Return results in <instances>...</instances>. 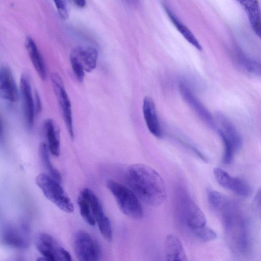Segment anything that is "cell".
I'll return each mask as SVG.
<instances>
[{
	"mask_svg": "<svg viewBox=\"0 0 261 261\" xmlns=\"http://www.w3.org/2000/svg\"><path fill=\"white\" fill-rule=\"evenodd\" d=\"M125 178L130 188L147 205L156 206L166 200L165 181L152 167L142 164L131 165L126 170Z\"/></svg>",
	"mask_w": 261,
	"mask_h": 261,
	"instance_id": "obj_1",
	"label": "cell"
},
{
	"mask_svg": "<svg viewBox=\"0 0 261 261\" xmlns=\"http://www.w3.org/2000/svg\"><path fill=\"white\" fill-rule=\"evenodd\" d=\"M221 213L224 229L230 241L238 250L245 252L248 249V239L246 222L239 208L227 199L218 212Z\"/></svg>",
	"mask_w": 261,
	"mask_h": 261,
	"instance_id": "obj_2",
	"label": "cell"
},
{
	"mask_svg": "<svg viewBox=\"0 0 261 261\" xmlns=\"http://www.w3.org/2000/svg\"><path fill=\"white\" fill-rule=\"evenodd\" d=\"M107 186L124 214L134 219L142 218L143 211L139 198L130 188L110 179L107 181Z\"/></svg>",
	"mask_w": 261,
	"mask_h": 261,
	"instance_id": "obj_3",
	"label": "cell"
},
{
	"mask_svg": "<svg viewBox=\"0 0 261 261\" xmlns=\"http://www.w3.org/2000/svg\"><path fill=\"white\" fill-rule=\"evenodd\" d=\"M35 181L45 196L60 209L66 213L74 211L73 205L60 182L43 173L36 177Z\"/></svg>",
	"mask_w": 261,
	"mask_h": 261,
	"instance_id": "obj_4",
	"label": "cell"
},
{
	"mask_svg": "<svg viewBox=\"0 0 261 261\" xmlns=\"http://www.w3.org/2000/svg\"><path fill=\"white\" fill-rule=\"evenodd\" d=\"M220 128L219 134L224 145L223 162L228 164L233 160L234 154L242 145V139L240 133L232 123L223 116L220 115Z\"/></svg>",
	"mask_w": 261,
	"mask_h": 261,
	"instance_id": "obj_5",
	"label": "cell"
},
{
	"mask_svg": "<svg viewBox=\"0 0 261 261\" xmlns=\"http://www.w3.org/2000/svg\"><path fill=\"white\" fill-rule=\"evenodd\" d=\"M53 89L57 98L63 118L70 137L74 138L71 105L61 75L57 72L50 74Z\"/></svg>",
	"mask_w": 261,
	"mask_h": 261,
	"instance_id": "obj_6",
	"label": "cell"
},
{
	"mask_svg": "<svg viewBox=\"0 0 261 261\" xmlns=\"http://www.w3.org/2000/svg\"><path fill=\"white\" fill-rule=\"evenodd\" d=\"M73 245L75 254L80 260L97 261L101 258L100 245L87 232L78 231L74 236Z\"/></svg>",
	"mask_w": 261,
	"mask_h": 261,
	"instance_id": "obj_7",
	"label": "cell"
},
{
	"mask_svg": "<svg viewBox=\"0 0 261 261\" xmlns=\"http://www.w3.org/2000/svg\"><path fill=\"white\" fill-rule=\"evenodd\" d=\"M35 245L43 257L48 261L71 260V256L54 238L45 233L36 235Z\"/></svg>",
	"mask_w": 261,
	"mask_h": 261,
	"instance_id": "obj_8",
	"label": "cell"
},
{
	"mask_svg": "<svg viewBox=\"0 0 261 261\" xmlns=\"http://www.w3.org/2000/svg\"><path fill=\"white\" fill-rule=\"evenodd\" d=\"M2 240L8 246L24 249L30 244V230L28 225L23 223L16 226L8 224L3 229Z\"/></svg>",
	"mask_w": 261,
	"mask_h": 261,
	"instance_id": "obj_9",
	"label": "cell"
},
{
	"mask_svg": "<svg viewBox=\"0 0 261 261\" xmlns=\"http://www.w3.org/2000/svg\"><path fill=\"white\" fill-rule=\"evenodd\" d=\"M19 92L25 125L28 129H31L36 114L30 80L25 73L22 74L20 77Z\"/></svg>",
	"mask_w": 261,
	"mask_h": 261,
	"instance_id": "obj_10",
	"label": "cell"
},
{
	"mask_svg": "<svg viewBox=\"0 0 261 261\" xmlns=\"http://www.w3.org/2000/svg\"><path fill=\"white\" fill-rule=\"evenodd\" d=\"M214 174L216 180L222 187L242 197H248L251 195V188L245 180L233 177L219 168L214 169Z\"/></svg>",
	"mask_w": 261,
	"mask_h": 261,
	"instance_id": "obj_11",
	"label": "cell"
},
{
	"mask_svg": "<svg viewBox=\"0 0 261 261\" xmlns=\"http://www.w3.org/2000/svg\"><path fill=\"white\" fill-rule=\"evenodd\" d=\"M18 90L11 69L6 65L0 69V95L1 97L9 102L17 101L18 97Z\"/></svg>",
	"mask_w": 261,
	"mask_h": 261,
	"instance_id": "obj_12",
	"label": "cell"
},
{
	"mask_svg": "<svg viewBox=\"0 0 261 261\" xmlns=\"http://www.w3.org/2000/svg\"><path fill=\"white\" fill-rule=\"evenodd\" d=\"M184 218L187 225L192 230L205 225L206 218L199 206L189 197L181 202Z\"/></svg>",
	"mask_w": 261,
	"mask_h": 261,
	"instance_id": "obj_13",
	"label": "cell"
},
{
	"mask_svg": "<svg viewBox=\"0 0 261 261\" xmlns=\"http://www.w3.org/2000/svg\"><path fill=\"white\" fill-rule=\"evenodd\" d=\"M143 114L146 125L150 132L155 137L161 138L162 129L153 99L146 96L143 102Z\"/></svg>",
	"mask_w": 261,
	"mask_h": 261,
	"instance_id": "obj_14",
	"label": "cell"
},
{
	"mask_svg": "<svg viewBox=\"0 0 261 261\" xmlns=\"http://www.w3.org/2000/svg\"><path fill=\"white\" fill-rule=\"evenodd\" d=\"M70 55L79 60L83 66L86 72H91L96 67L98 52L94 47L77 46L71 51Z\"/></svg>",
	"mask_w": 261,
	"mask_h": 261,
	"instance_id": "obj_15",
	"label": "cell"
},
{
	"mask_svg": "<svg viewBox=\"0 0 261 261\" xmlns=\"http://www.w3.org/2000/svg\"><path fill=\"white\" fill-rule=\"evenodd\" d=\"M165 255L168 261L188 260L186 251L179 239L175 235L167 236L164 245Z\"/></svg>",
	"mask_w": 261,
	"mask_h": 261,
	"instance_id": "obj_16",
	"label": "cell"
},
{
	"mask_svg": "<svg viewBox=\"0 0 261 261\" xmlns=\"http://www.w3.org/2000/svg\"><path fill=\"white\" fill-rule=\"evenodd\" d=\"M246 12L250 24L261 39V10L258 0H236Z\"/></svg>",
	"mask_w": 261,
	"mask_h": 261,
	"instance_id": "obj_17",
	"label": "cell"
},
{
	"mask_svg": "<svg viewBox=\"0 0 261 261\" xmlns=\"http://www.w3.org/2000/svg\"><path fill=\"white\" fill-rule=\"evenodd\" d=\"M25 48L38 76L42 80H45L47 77V70L45 62L36 43L31 37L28 36L26 38Z\"/></svg>",
	"mask_w": 261,
	"mask_h": 261,
	"instance_id": "obj_18",
	"label": "cell"
},
{
	"mask_svg": "<svg viewBox=\"0 0 261 261\" xmlns=\"http://www.w3.org/2000/svg\"><path fill=\"white\" fill-rule=\"evenodd\" d=\"M43 130L49 152L55 156H58L60 153V140L58 125L54 120L48 118L44 122Z\"/></svg>",
	"mask_w": 261,
	"mask_h": 261,
	"instance_id": "obj_19",
	"label": "cell"
},
{
	"mask_svg": "<svg viewBox=\"0 0 261 261\" xmlns=\"http://www.w3.org/2000/svg\"><path fill=\"white\" fill-rule=\"evenodd\" d=\"M164 8L171 21L185 39L197 49L202 50L201 44L189 28L176 17L166 5L164 4Z\"/></svg>",
	"mask_w": 261,
	"mask_h": 261,
	"instance_id": "obj_20",
	"label": "cell"
},
{
	"mask_svg": "<svg viewBox=\"0 0 261 261\" xmlns=\"http://www.w3.org/2000/svg\"><path fill=\"white\" fill-rule=\"evenodd\" d=\"M47 145L41 142L39 147V154L41 162L48 173V175L58 182H61L62 177L59 171L53 166L49 155Z\"/></svg>",
	"mask_w": 261,
	"mask_h": 261,
	"instance_id": "obj_21",
	"label": "cell"
},
{
	"mask_svg": "<svg viewBox=\"0 0 261 261\" xmlns=\"http://www.w3.org/2000/svg\"><path fill=\"white\" fill-rule=\"evenodd\" d=\"M183 96L189 101V103L194 108L201 117L210 124H213V119L208 112L195 99L190 91L184 85H181L180 87Z\"/></svg>",
	"mask_w": 261,
	"mask_h": 261,
	"instance_id": "obj_22",
	"label": "cell"
},
{
	"mask_svg": "<svg viewBox=\"0 0 261 261\" xmlns=\"http://www.w3.org/2000/svg\"><path fill=\"white\" fill-rule=\"evenodd\" d=\"M239 65L246 71L256 74H261V64L256 60L246 56L241 51L237 55Z\"/></svg>",
	"mask_w": 261,
	"mask_h": 261,
	"instance_id": "obj_23",
	"label": "cell"
},
{
	"mask_svg": "<svg viewBox=\"0 0 261 261\" xmlns=\"http://www.w3.org/2000/svg\"><path fill=\"white\" fill-rule=\"evenodd\" d=\"M77 202L79 207L80 214L84 220L90 225L94 226L96 221L93 216L91 205L85 196L80 192Z\"/></svg>",
	"mask_w": 261,
	"mask_h": 261,
	"instance_id": "obj_24",
	"label": "cell"
},
{
	"mask_svg": "<svg viewBox=\"0 0 261 261\" xmlns=\"http://www.w3.org/2000/svg\"><path fill=\"white\" fill-rule=\"evenodd\" d=\"M207 198L211 208L217 213L221 208L227 199L224 195L214 190L208 191Z\"/></svg>",
	"mask_w": 261,
	"mask_h": 261,
	"instance_id": "obj_25",
	"label": "cell"
},
{
	"mask_svg": "<svg viewBox=\"0 0 261 261\" xmlns=\"http://www.w3.org/2000/svg\"><path fill=\"white\" fill-rule=\"evenodd\" d=\"M70 62L73 72L77 81L80 83H82L85 77V70L79 61L73 56L70 55Z\"/></svg>",
	"mask_w": 261,
	"mask_h": 261,
	"instance_id": "obj_26",
	"label": "cell"
},
{
	"mask_svg": "<svg viewBox=\"0 0 261 261\" xmlns=\"http://www.w3.org/2000/svg\"><path fill=\"white\" fill-rule=\"evenodd\" d=\"M196 236L200 240L208 242L214 240L217 237L215 232L205 226L193 230Z\"/></svg>",
	"mask_w": 261,
	"mask_h": 261,
	"instance_id": "obj_27",
	"label": "cell"
},
{
	"mask_svg": "<svg viewBox=\"0 0 261 261\" xmlns=\"http://www.w3.org/2000/svg\"><path fill=\"white\" fill-rule=\"evenodd\" d=\"M60 16L64 19L68 17L67 0H53Z\"/></svg>",
	"mask_w": 261,
	"mask_h": 261,
	"instance_id": "obj_28",
	"label": "cell"
},
{
	"mask_svg": "<svg viewBox=\"0 0 261 261\" xmlns=\"http://www.w3.org/2000/svg\"><path fill=\"white\" fill-rule=\"evenodd\" d=\"M35 110L36 114L40 112L41 109V104L40 99V97L37 93H35Z\"/></svg>",
	"mask_w": 261,
	"mask_h": 261,
	"instance_id": "obj_29",
	"label": "cell"
},
{
	"mask_svg": "<svg viewBox=\"0 0 261 261\" xmlns=\"http://www.w3.org/2000/svg\"><path fill=\"white\" fill-rule=\"evenodd\" d=\"M74 5L79 8H82L85 7L86 4V0H72Z\"/></svg>",
	"mask_w": 261,
	"mask_h": 261,
	"instance_id": "obj_30",
	"label": "cell"
},
{
	"mask_svg": "<svg viewBox=\"0 0 261 261\" xmlns=\"http://www.w3.org/2000/svg\"><path fill=\"white\" fill-rule=\"evenodd\" d=\"M255 199L256 202L261 205V188L259 189V190L258 191V192L256 193Z\"/></svg>",
	"mask_w": 261,
	"mask_h": 261,
	"instance_id": "obj_31",
	"label": "cell"
}]
</instances>
